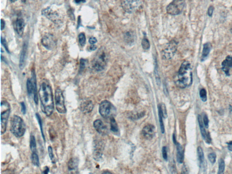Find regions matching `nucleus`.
I'll return each instance as SVG.
<instances>
[{
	"label": "nucleus",
	"instance_id": "6e6d98bb",
	"mask_svg": "<svg viewBox=\"0 0 232 174\" xmlns=\"http://www.w3.org/2000/svg\"></svg>",
	"mask_w": 232,
	"mask_h": 174
},
{
	"label": "nucleus",
	"instance_id": "72a5a7b5",
	"mask_svg": "<svg viewBox=\"0 0 232 174\" xmlns=\"http://www.w3.org/2000/svg\"><path fill=\"white\" fill-rule=\"evenodd\" d=\"M78 40H79V43L80 45L82 46L85 45L86 44V36L84 33H81L78 35Z\"/></svg>",
	"mask_w": 232,
	"mask_h": 174
},
{
	"label": "nucleus",
	"instance_id": "37998d69",
	"mask_svg": "<svg viewBox=\"0 0 232 174\" xmlns=\"http://www.w3.org/2000/svg\"><path fill=\"white\" fill-rule=\"evenodd\" d=\"M162 152L163 157L165 160H167V153L166 148V147H163Z\"/></svg>",
	"mask_w": 232,
	"mask_h": 174
},
{
	"label": "nucleus",
	"instance_id": "bb28decb",
	"mask_svg": "<svg viewBox=\"0 0 232 174\" xmlns=\"http://www.w3.org/2000/svg\"><path fill=\"white\" fill-rule=\"evenodd\" d=\"M110 126L111 130L114 133H117L118 132V124L114 117H111L110 120Z\"/></svg>",
	"mask_w": 232,
	"mask_h": 174
},
{
	"label": "nucleus",
	"instance_id": "c85d7f7f",
	"mask_svg": "<svg viewBox=\"0 0 232 174\" xmlns=\"http://www.w3.org/2000/svg\"><path fill=\"white\" fill-rule=\"evenodd\" d=\"M31 161L32 164L35 166L39 167L40 166V161H39V156L36 152H32L31 154Z\"/></svg>",
	"mask_w": 232,
	"mask_h": 174
},
{
	"label": "nucleus",
	"instance_id": "e433bc0d",
	"mask_svg": "<svg viewBox=\"0 0 232 174\" xmlns=\"http://www.w3.org/2000/svg\"><path fill=\"white\" fill-rule=\"evenodd\" d=\"M48 151L49 155L51 161L53 164H54L55 163V157H54L53 152L52 148L51 146H49L48 148Z\"/></svg>",
	"mask_w": 232,
	"mask_h": 174
},
{
	"label": "nucleus",
	"instance_id": "6ab92c4d",
	"mask_svg": "<svg viewBox=\"0 0 232 174\" xmlns=\"http://www.w3.org/2000/svg\"><path fill=\"white\" fill-rule=\"evenodd\" d=\"M15 30L17 34L20 36H22L25 27L24 20L23 18H17L15 23Z\"/></svg>",
	"mask_w": 232,
	"mask_h": 174
},
{
	"label": "nucleus",
	"instance_id": "2eb2a0df",
	"mask_svg": "<svg viewBox=\"0 0 232 174\" xmlns=\"http://www.w3.org/2000/svg\"><path fill=\"white\" fill-rule=\"evenodd\" d=\"M155 134V127L151 124L146 125L143 129L142 134L146 139H151Z\"/></svg>",
	"mask_w": 232,
	"mask_h": 174
},
{
	"label": "nucleus",
	"instance_id": "c03bdc74",
	"mask_svg": "<svg viewBox=\"0 0 232 174\" xmlns=\"http://www.w3.org/2000/svg\"><path fill=\"white\" fill-rule=\"evenodd\" d=\"M21 109H21V111L23 114H25L26 113V106L24 102H21Z\"/></svg>",
	"mask_w": 232,
	"mask_h": 174
},
{
	"label": "nucleus",
	"instance_id": "4be33fe9",
	"mask_svg": "<svg viewBox=\"0 0 232 174\" xmlns=\"http://www.w3.org/2000/svg\"><path fill=\"white\" fill-rule=\"evenodd\" d=\"M211 49L212 45L210 43L207 42L204 44L201 56V61H204L206 59Z\"/></svg>",
	"mask_w": 232,
	"mask_h": 174
},
{
	"label": "nucleus",
	"instance_id": "c756f323",
	"mask_svg": "<svg viewBox=\"0 0 232 174\" xmlns=\"http://www.w3.org/2000/svg\"><path fill=\"white\" fill-rule=\"evenodd\" d=\"M27 89L28 93L29 95L30 96L33 94V86L32 81L31 79L28 78L27 80L26 83Z\"/></svg>",
	"mask_w": 232,
	"mask_h": 174
},
{
	"label": "nucleus",
	"instance_id": "a211bd4d",
	"mask_svg": "<svg viewBox=\"0 0 232 174\" xmlns=\"http://www.w3.org/2000/svg\"><path fill=\"white\" fill-rule=\"evenodd\" d=\"M198 119L199 128H200V132H201L202 137L205 140H206V142L209 144L211 142L210 137L209 134L207 133L206 132L205 127H204V122H203L201 116L199 115H198Z\"/></svg>",
	"mask_w": 232,
	"mask_h": 174
},
{
	"label": "nucleus",
	"instance_id": "a878e982",
	"mask_svg": "<svg viewBox=\"0 0 232 174\" xmlns=\"http://www.w3.org/2000/svg\"><path fill=\"white\" fill-rule=\"evenodd\" d=\"M158 114H159V122H160V126H161V130L162 133L165 132L164 125L162 120V114L161 110V105H158Z\"/></svg>",
	"mask_w": 232,
	"mask_h": 174
},
{
	"label": "nucleus",
	"instance_id": "6e6552de",
	"mask_svg": "<svg viewBox=\"0 0 232 174\" xmlns=\"http://www.w3.org/2000/svg\"><path fill=\"white\" fill-rule=\"evenodd\" d=\"M55 107L59 113L64 114L66 113V108L65 105V98L62 90L57 88L55 92L54 96Z\"/></svg>",
	"mask_w": 232,
	"mask_h": 174
},
{
	"label": "nucleus",
	"instance_id": "4c0bfd02",
	"mask_svg": "<svg viewBox=\"0 0 232 174\" xmlns=\"http://www.w3.org/2000/svg\"><path fill=\"white\" fill-rule=\"evenodd\" d=\"M87 60L84 59H81L80 61V66H79V72L81 73L86 67Z\"/></svg>",
	"mask_w": 232,
	"mask_h": 174
},
{
	"label": "nucleus",
	"instance_id": "5fc2aeb1",
	"mask_svg": "<svg viewBox=\"0 0 232 174\" xmlns=\"http://www.w3.org/2000/svg\"><path fill=\"white\" fill-rule=\"evenodd\" d=\"M230 30H231V33H232V26H231V27Z\"/></svg>",
	"mask_w": 232,
	"mask_h": 174
},
{
	"label": "nucleus",
	"instance_id": "49530a36",
	"mask_svg": "<svg viewBox=\"0 0 232 174\" xmlns=\"http://www.w3.org/2000/svg\"><path fill=\"white\" fill-rule=\"evenodd\" d=\"M89 43L91 44V45H94V44H95L97 42V40L95 37H91L89 39Z\"/></svg>",
	"mask_w": 232,
	"mask_h": 174
},
{
	"label": "nucleus",
	"instance_id": "f3484780",
	"mask_svg": "<svg viewBox=\"0 0 232 174\" xmlns=\"http://www.w3.org/2000/svg\"><path fill=\"white\" fill-rule=\"evenodd\" d=\"M94 109V104L91 100H86L80 105V109L83 113H90Z\"/></svg>",
	"mask_w": 232,
	"mask_h": 174
},
{
	"label": "nucleus",
	"instance_id": "a19ab883",
	"mask_svg": "<svg viewBox=\"0 0 232 174\" xmlns=\"http://www.w3.org/2000/svg\"><path fill=\"white\" fill-rule=\"evenodd\" d=\"M161 110H162V114L163 117L166 118L167 117V111L166 109L165 105L164 104H162L161 105Z\"/></svg>",
	"mask_w": 232,
	"mask_h": 174
},
{
	"label": "nucleus",
	"instance_id": "603ef678",
	"mask_svg": "<svg viewBox=\"0 0 232 174\" xmlns=\"http://www.w3.org/2000/svg\"><path fill=\"white\" fill-rule=\"evenodd\" d=\"M75 2L77 4H79L81 2H85V0H74Z\"/></svg>",
	"mask_w": 232,
	"mask_h": 174
},
{
	"label": "nucleus",
	"instance_id": "aec40b11",
	"mask_svg": "<svg viewBox=\"0 0 232 174\" xmlns=\"http://www.w3.org/2000/svg\"><path fill=\"white\" fill-rule=\"evenodd\" d=\"M31 80L32 81L33 86L34 100L35 104L37 105L38 104L39 100H38V92H37L36 74H35V71L34 69H32L31 72Z\"/></svg>",
	"mask_w": 232,
	"mask_h": 174
},
{
	"label": "nucleus",
	"instance_id": "f8f14e48",
	"mask_svg": "<svg viewBox=\"0 0 232 174\" xmlns=\"http://www.w3.org/2000/svg\"><path fill=\"white\" fill-rule=\"evenodd\" d=\"M42 43V45L49 50H51L54 48L56 44L54 37L51 34H47L43 36Z\"/></svg>",
	"mask_w": 232,
	"mask_h": 174
},
{
	"label": "nucleus",
	"instance_id": "58836bf2",
	"mask_svg": "<svg viewBox=\"0 0 232 174\" xmlns=\"http://www.w3.org/2000/svg\"><path fill=\"white\" fill-rule=\"evenodd\" d=\"M208 158L212 164H214L216 162V155L214 153H211L208 155Z\"/></svg>",
	"mask_w": 232,
	"mask_h": 174
},
{
	"label": "nucleus",
	"instance_id": "79ce46f5",
	"mask_svg": "<svg viewBox=\"0 0 232 174\" xmlns=\"http://www.w3.org/2000/svg\"><path fill=\"white\" fill-rule=\"evenodd\" d=\"M203 122H204V125H205L206 128L208 129V127H209V119H208L207 116L205 114L204 116V117H203Z\"/></svg>",
	"mask_w": 232,
	"mask_h": 174
},
{
	"label": "nucleus",
	"instance_id": "0eeeda50",
	"mask_svg": "<svg viewBox=\"0 0 232 174\" xmlns=\"http://www.w3.org/2000/svg\"><path fill=\"white\" fill-rule=\"evenodd\" d=\"M185 6V0H173L167 6V12L171 15H179L182 12Z\"/></svg>",
	"mask_w": 232,
	"mask_h": 174
},
{
	"label": "nucleus",
	"instance_id": "393cba45",
	"mask_svg": "<svg viewBox=\"0 0 232 174\" xmlns=\"http://www.w3.org/2000/svg\"><path fill=\"white\" fill-rule=\"evenodd\" d=\"M197 154H198L200 166H204V162L205 161V157H204V152L202 150V148L200 147H199L197 148Z\"/></svg>",
	"mask_w": 232,
	"mask_h": 174
},
{
	"label": "nucleus",
	"instance_id": "1a4fd4ad",
	"mask_svg": "<svg viewBox=\"0 0 232 174\" xmlns=\"http://www.w3.org/2000/svg\"><path fill=\"white\" fill-rule=\"evenodd\" d=\"M178 43L175 40H172L167 44L162 52V58L165 60H170L173 58L177 49Z\"/></svg>",
	"mask_w": 232,
	"mask_h": 174
},
{
	"label": "nucleus",
	"instance_id": "9d476101",
	"mask_svg": "<svg viewBox=\"0 0 232 174\" xmlns=\"http://www.w3.org/2000/svg\"><path fill=\"white\" fill-rule=\"evenodd\" d=\"M140 0H122L121 5L126 12L133 13L139 8L141 6Z\"/></svg>",
	"mask_w": 232,
	"mask_h": 174
},
{
	"label": "nucleus",
	"instance_id": "c9c22d12",
	"mask_svg": "<svg viewBox=\"0 0 232 174\" xmlns=\"http://www.w3.org/2000/svg\"><path fill=\"white\" fill-rule=\"evenodd\" d=\"M142 46L145 49H149L150 47V44L148 39L146 38H144L142 42Z\"/></svg>",
	"mask_w": 232,
	"mask_h": 174
},
{
	"label": "nucleus",
	"instance_id": "f257e3e1",
	"mask_svg": "<svg viewBox=\"0 0 232 174\" xmlns=\"http://www.w3.org/2000/svg\"><path fill=\"white\" fill-rule=\"evenodd\" d=\"M38 93L42 112L47 116H50L54 110V102L52 89L48 80L43 79L40 85Z\"/></svg>",
	"mask_w": 232,
	"mask_h": 174
},
{
	"label": "nucleus",
	"instance_id": "20e7f679",
	"mask_svg": "<svg viewBox=\"0 0 232 174\" xmlns=\"http://www.w3.org/2000/svg\"><path fill=\"white\" fill-rule=\"evenodd\" d=\"M26 125L23 119L19 116H13L10 120V131L16 137H21L26 132Z\"/></svg>",
	"mask_w": 232,
	"mask_h": 174
},
{
	"label": "nucleus",
	"instance_id": "cd10ccee",
	"mask_svg": "<svg viewBox=\"0 0 232 174\" xmlns=\"http://www.w3.org/2000/svg\"><path fill=\"white\" fill-rule=\"evenodd\" d=\"M30 150L32 152H36V143L35 137L33 135H31L30 136Z\"/></svg>",
	"mask_w": 232,
	"mask_h": 174
},
{
	"label": "nucleus",
	"instance_id": "423d86ee",
	"mask_svg": "<svg viewBox=\"0 0 232 174\" xmlns=\"http://www.w3.org/2000/svg\"><path fill=\"white\" fill-rule=\"evenodd\" d=\"M99 112L101 115L105 118L113 117L116 113V109L109 101L104 100L102 101L99 106Z\"/></svg>",
	"mask_w": 232,
	"mask_h": 174
},
{
	"label": "nucleus",
	"instance_id": "39448f33",
	"mask_svg": "<svg viewBox=\"0 0 232 174\" xmlns=\"http://www.w3.org/2000/svg\"><path fill=\"white\" fill-rule=\"evenodd\" d=\"M10 113V106L7 101L1 102V134L5 133L6 130L7 122Z\"/></svg>",
	"mask_w": 232,
	"mask_h": 174
},
{
	"label": "nucleus",
	"instance_id": "9b49d317",
	"mask_svg": "<svg viewBox=\"0 0 232 174\" xmlns=\"http://www.w3.org/2000/svg\"><path fill=\"white\" fill-rule=\"evenodd\" d=\"M42 13L46 18L55 23L58 24L60 22V19L58 13L56 11H54L50 7L43 10Z\"/></svg>",
	"mask_w": 232,
	"mask_h": 174
},
{
	"label": "nucleus",
	"instance_id": "5701e85b",
	"mask_svg": "<svg viewBox=\"0 0 232 174\" xmlns=\"http://www.w3.org/2000/svg\"><path fill=\"white\" fill-rule=\"evenodd\" d=\"M176 148H177V160L180 163H182L184 160V150L181 144L176 142Z\"/></svg>",
	"mask_w": 232,
	"mask_h": 174
},
{
	"label": "nucleus",
	"instance_id": "8fccbe9b",
	"mask_svg": "<svg viewBox=\"0 0 232 174\" xmlns=\"http://www.w3.org/2000/svg\"><path fill=\"white\" fill-rule=\"evenodd\" d=\"M90 49L91 50H95L97 49V46L94 45H92L91 46H90Z\"/></svg>",
	"mask_w": 232,
	"mask_h": 174
},
{
	"label": "nucleus",
	"instance_id": "de8ad7c7",
	"mask_svg": "<svg viewBox=\"0 0 232 174\" xmlns=\"http://www.w3.org/2000/svg\"><path fill=\"white\" fill-rule=\"evenodd\" d=\"M1 30H2L5 27L6 24L4 20L1 19Z\"/></svg>",
	"mask_w": 232,
	"mask_h": 174
},
{
	"label": "nucleus",
	"instance_id": "a18cd8bd",
	"mask_svg": "<svg viewBox=\"0 0 232 174\" xmlns=\"http://www.w3.org/2000/svg\"><path fill=\"white\" fill-rule=\"evenodd\" d=\"M214 10V7L212 6H211L209 7L208 10V14L210 17L212 16Z\"/></svg>",
	"mask_w": 232,
	"mask_h": 174
},
{
	"label": "nucleus",
	"instance_id": "09e8293b",
	"mask_svg": "<svg viewBox=\"0 0 232 174\" xmlns=\"http://www.w3.org/2000/svg\"><path fill=\"white\" fill-rule=\"evenodd\" d=\"M228 144V148L230 151L232 152V141L227 143Z\"/></svg>",
	"mask_w": 232,
	"mask_h": 174
},
{
	"label": "nucleus",
	"instance_id": "473e14b6",
	"mask_svg": "<svg viewBox=\"0 0 232 174\" xmlns=\"http://www.w3.org/2000/svg\"><path fill=\"white\" fill-rule=\"evenodd\" d=\"M225 169V162L223 159H221L219 161V167L218 174H223Z\"/></svg>",
	"mask_w": 232,
	"mask_h": 174
},
{
	"label": "nucleus",
	"instance_id": "b1692460",
	"mask_svg": "<svg viewBox=\"0 0 232 174\" xmlns=\"http://www.w3.org/2000/svg\"><path fill=\"white\" fill-rule=\"evenodd\" d=\"M78 164V160L76 158H71L68 162V169L70 171H73L77 168Z\"/></svg>",
	"mask_w": 232,
	"mask_h": 174
},
{
	"label": "nucleus",
	"instance_id": "ea45409f",
	"mask_svg": "<svg viewBox=\"0 0 232 174\" xmlns=\"http://www.w3.org/2000/svg\"><path fill=\"white\" fill-rule=\"evenodd\" d=\"M1 43H2V45L4 47L6 51H7V52H8V53H10V51L9 50L8 46V45H7V42H6V40L5 39H4V38H2V37H1Z\"/></svg>",
	"mask_w": 232,
	"mask_h": 174
},
{
	"label": "nucleus",
	"instance_id": "412c9836",
	"mask_svg": "<svg viewBox=\"0 0 232 174\" xmlns=\"http://www.w3.org/2000/svg\"><path fill=\"white\" fill-rule=\"evenodd\" d=\"M94 127L97 132L101 134H105L108 132V129L106 126L103 124L102 121L99 119L96 120L94 122Z\"/></svg>",
	"mask_w": 232,
	"mask_h": 174
},
{
	"label": "nucleus",
	"instance_id": "2f4dec72",
	"mask_svg": "<svg viewBox=\"0 0 232 174\" xmlns=\"http://www.w3.org/2000/svg\"><path fill=\"white\" fill-rule=\"evenodd\" d=\"M35 116H36V119H37V121H38V123H39V126H40V130H41V133H42V137H43L44 141H46V140H45V135H44V132H43L42 118H41L40 114L38 113H36L35 114Z\"/></svg>",
	"mask_w": 232,
	"mask_h": 174
},
{
	"label": "nucleus",
	"instance_id": "7c9ffc66",
	"mask_svg": "<svg viewBox=\"0 0 232 174\" xmlns=\"http://www.w3.org/2000/svg\"><path fill=\"white\" fill-rule=\"evenodd\" d=\"M126 42L128 44L132 43L134 41V36L132 32L128 31L126 32L124 36Z\"/></svg>",
	"mask_w": 232,
	"mask_h": 174
},
{
	"label": "nucleus",
	"instance_id": "7ed1b4c3",
	"mask_svg": "<svg viewBox=\"0 0 232 174\" xmlns=\"http://www.w3.org/2000/svg\"><path fill=\"white\" fill-rule=\"evenodd\" d=\"M108 59V53L105 49L101 48L98 51L92 62V67L97 71H101L105 68Z\"/></svg>",
	"mask_w": 232,
	"mask_h": 174
},
{
	"label": "nucleus",
	"instance_id": "f704fd0d",
	"mask_svg": "<svg viewBox=\"0 0 232 174\" xmlns=\"http://www.w3.org/2000/svg\"><path fill=\"white\" fill-rule=\"evenodd\" d=\"M199 96L200 98L203 102H206L207 101V92L205 89H202L199 92Z\"/></svg>",
	"mask_w": 232,
	"mask_h": 174
},
{
	"label": "nucleus",
	"instance_id": "864d4df0",
	"mask_svg": "<svg viewBox=\"0 0 232 174\" xmlns=\"http://www.w3.org/2000/svg\"><path fill=\"white\" fill-rule=\"evenodd\" d=\"M16 1V0H10V1L11 2H15Z\"/></svg>",
	"mask_w": 232,
	"mask_h": 174
},
{
	"label": "nucleus",
	"instance_id": "3c124183",
	"mask_svg": "<svg viewBox=\"0 0 232 174\" xmlns=\"http://www.w3.org/2000/svg\"><path fill=\"white\" fill-rule=\"evenodd\" d=\"M49 168L47 166H46V168H45V170L43 171V173L46 174H48L49 172Z\"/></svg>",
	"mask_w": 232,
	"mask_h": 174
},
{
	"label": "nucleus",
	"instance_id": "4468645a",
	"mask_svg": "<svg viewBox=\"0 0 232 174\" xmlns=\"http://www.w3.org/2000/svg\"><path fill=\"white\" fill-rule=\"evenodd\" d=\"M27 49L28 43L25 42L23 45L19 61V67L21 69H23L26 65V60L27 55Z\"/></svg>",
	"mask_w": 232,
	"mask_h": 174
},
{
	"label": "nucleus",
	"instance_id": "dca6fc26",
	"mask_svg": "<svg viewBox=\"0 0 232 174\" xmlns=\"http://www.w3.org/2000/svg\"><path fill=\"white\" fill-rule=\"evenodd\" d=\"M222 69L227 76H230V71L232 68V56L229 55L222 62Z\"/></svg>",
	"mask_w": 232,
	"mask_h": 174
},
{
	"label": "nucleus",
	"instance_id": "ddd939ff",
	"mask_svg": "<svg viewBox=\"0 0 232 174\" xmlns=\"http://www.w3.org/2000/svg\"><path fill=\"white\" fill-rule=\"evenodd\" d=\"M102 143L101 141H95L94 145V152H93V156L95 160H99L101 158L102 154Z\"/></svg>",
	"mask_w": 232,
	"mask_h": 174
},
{
	"label": "nucleus",
	"instance_id": "f03ea898",
	"mask_svg": "<svg viewBox=\"0 0 232 174\" xmlns=\"http://www.w3.org/2000/svg\"><path fill=\"white\" fill-rule=\"evenodd\" d=\"M192 72L190 63L184 61L181 65L175 80L176 85L182 89L190 86L192 84Z\"/></svg>",
	"mask_w": 232,
	"mask_h": 174
}]
</instances>
